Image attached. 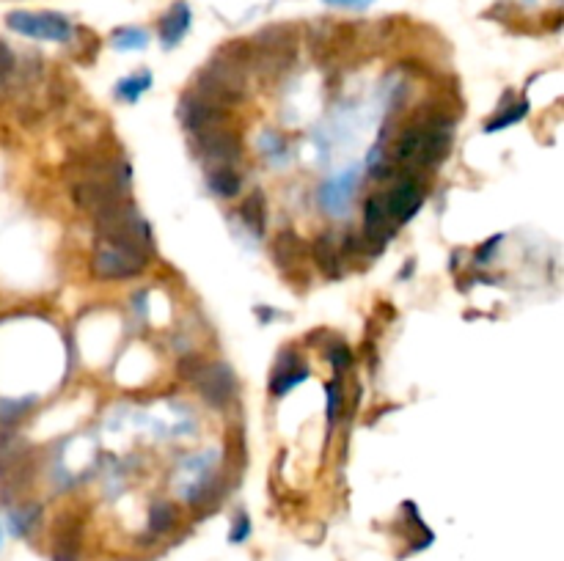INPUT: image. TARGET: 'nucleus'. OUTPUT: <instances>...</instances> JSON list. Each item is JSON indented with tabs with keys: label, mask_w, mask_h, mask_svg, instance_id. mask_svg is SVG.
<instances>
[{
	"label": "nucleus",
	"mask_w": 564,
	"mask_h": 561,
	"mask_svg": "<svg viewBox=\"0 0 564 561\" xmlns=\"http://www.w3.org/2000/svg\"><path fill=\"white\" fill-rule=\"evenodd\" d=\"M240 218H243V223L248 226V229L254 231V234H265V229H267V201H265V196L256 190L254 196H248L240 204Z\"/></svg>",
	"instance_id": "17"
},
{
	"label": "nucleus",
	"mask_w": 564,
	"mask_h": 561,
	"mask_svg": "<svg viewBox=\"0 0 564 561\" xmlns=\"http://www.w3.org/2000/svg\"><path fill=\"white\" fill-rule=\"evenodd\" d=\"M111 44L116 50H144L149 44V36L141 28H119L111 33Z\"/></svg>",
	"instance_id": "23"
},
{
	"label": "nucleus",
	"mask_w": 564,
	"mask_h": 561,
	"mask_svg": "<svg viewBox=\"0 0 564 561\" xmlns=\"http://www.w3.org/2000/svg\"><path fill=\"white\" fill-rule=\"evenodd\" d=\"M190 22H193V14H190V6L188 3H174L171 11H168L163 22H160V42L163 47H177L182 39H185V33L190 31Z\"/></svg>",
	"instance_id": "12"
},
{
	"label": "nucleus",
	"mask_w": 564,
	"mask_h": 561,
	"mask_svg": "<svg viewBox=\"0 0 564 561\" xmlns=\"http://www.w3.org/2000/svg\"><path fill=\"white\" fill-rule=\"evenodd\" d=\"M199 388L201 399L212 407H226L237 394V380L226 363H201L199 374L190 380Z\"/></svg>",
	"instance_id": "6"
},
{
	"label": "nucleus",
	"mask_w": 564,
	"mask_h": 561,
	"mask_svg": "<svg viewBox=\"0 0 564 561\" xmlns=\"http://www.w3.org/2000/svg\"><path fill=\"white\" fill-rule=\"evenodd\" d=\"M328 361L333 363V369H336V372H344V369H350V366H353V352H350L347 344L336 341V344L328 347Z\"/></svg>",
	"instance_id": "26"
},
{
	"label": "nucleus",
	"mask_w": 564,
	"mask_h": 561,
	"mask_svg": "<svg viewBox=\"0 0 564 561\" xmlns=\"http://www.w3.org/2000/svg\"><path fill=\"white\" fill-rule=\"evenodd\" d=\"M39 506L31 504V506H20V509H14L12 515H9V520H12V531L17 534V537H25L31 528L36 526V520H39Z\"/></svg>",
	"instance_id": "25"
},
{
	"label": "nucleus",
	"mask_w": 564,
	"mask_h": 561,
	"mask_svg": "<svg viewBox=\"0 0 564 561\" xmlns=\"http://www.w3.org/2000/svg\"><path fill=\"white\" fill-rule=\"evenodd\" d=\"M207 187H210L215 196L234 198L243 190V176H240V171L234 165H218V168H210Z\"/></svg>",
	"instance_id": "15"
},
{
	"label": "nucleus",
	"mask_w": 564,
	"mask_h": 561,
	"mask_svg": "<svg viewBox=\"0 0 564 561\" xmlns=\"http://www.w3.org/2000/svg\"><path fill=\"white\" fill-rule=\"evenodd\" d=\"M80 520L64 517L56 526V539H53V559L56 561H78L80 556Z\"/></svg>",
	"instance_id": "13"
},
{
	"label": "nucleus",
	"mask_w": 564,
	"mask_h": 561,
	"mask_svg": "<svg viewBox=\"0 0 564 561\" xmlns=\"http://www.w3.org/2000/svg\"><path fill=\"white\" fill-rule=\"evenodd\" d=\"M152 88V75L149 72H138V75H130L119 80V86H116V97L124 99V102H138L144 91Z\"/></svg>",
	"instance_id": "21"
},
{
	"label": "nucleus",
	"mask_w": 564,
	"mask_h": 561,
	"mask_svg": "<svg viewBox=\"0 0 564 561\" xmlns=\"http://www.w3.org/2000/svg\"><path fill=\"white\" fill-rule=\"evenodd\" d=\"M17 77V55L6 42H0V94L9 91Z\"/></svg>",
	"instance_id": "24"
},
{
	"label": "nucleus",
	"mask_w": 564,
	"mask_h": 561,
	"mask_svg": "<svg viewBox=\"0 0 564 561\" xmlns=\"http://www.w3.org/2000/svg\"><path fill=\"white\" fill-rule=\"evenodd\" d=\"M353 185H355V171H350L347 179L339 176V179H333L331 185L322 187L320 201L325 204V207L331 209V212H339L342 207H347V198H350V190H353Z\"/></svg>",
	"instance_id": "18"
},
{
	"label": "nucleus",
	"mask_w": 564,
	"mask_h": 561,
	"mask_svg": "<svg viewBox=\"0 0 564 561\" xmlns=\"http://www.w3.org/2000/svg\"><path fill=\"white\" fill-rule=\"evenodd\" d=\"M529 113V102L526 99H515L512 105H501V113H496L493 119L485 124V132H496V130H507L515 121H520Z\"/></svg>",
	"instance_id": "19"
},
{
	"label": "nucleus",
	"mask_w": 564,
	"mask_h": 561,
	"mask_svg": "<svg viewBox=\"0 0 564 561\" xmlns=\"http://www.w3.org/2000/svg\"><path fill=\"white\" fill-rule=\"evenodd\" d=\"M309 377V366L300 361V355L295 350H284L276 358L273 366V377H270V391L276 396L289 394L295 385H300Z\"/></svg>",
	"instance_id": "11"
},
{
	"label": "nucleus",
	"mask_w": 564,
	"mask_h": 561,
	"mask_svg": "<svg viewBox=\"0 0 564 561\" xmlns=\"http://www.w3.org/2000/svg\"><path fill=\"white\" fill-rule=\"evenodd\" d=\"M452 149V121L443 116H427L399 135L394 146V163L435 168L449 157Z\"/></svg>",
	"instance_id": "1"
},
{
	"label": "nucleus",
	"mask_w": 564,
	"mask_h": 561,
	"mask_svg": "<svg viewBox=\"0 0 564 561\" xmlns=\"http://www.w3.org/2000/svg\"><path fill=\"white\" fill-rule=\"evenodd\" d=\"M179 121L188 132H204L212 130V127H223L229 121V110L215 105L210 99L199 97L196 91L193 94H185L182 97V105H179Z\"/></svg>",
	"instance_id": "8"
},
{
	"label": "nucleus",
	"mask_w": 564,
	"mask_h": 561,
	"mask_svg": "<svg viewBox=\"0 0 564 561\" xmlns=\"http://www.w3.org/2000/svg\"><path fill=\"white\" fill-rule=\"evenodd\" d=\"M36 405V396H25V399H0V424H17L23 421Z\"/></svg>",
	"instance_id": "22"
},
{
	"label": "nucleus",
	"mask_w": 564,
	"mask_h": 561,
	"mask_svg": "<svg viewBox=\"0 0 564 561\" xmlns=\"http://www.w3.org/2000/svg\"><path fill=\"white\" fill-rule=\"evenodd\" d=\"M193 154L199 157L201 163H207L210 168L218 165H234L243 157V143L226 127H212V130L196 132L193 135Z\"/></svg>",
	"instance_id": "5"
},
{
	"label": "nucleus",
	"mask_w": 564,
	"mask_h": 561,
	"mask_svg": "<svg viewBox=\"0 0 564 561\" xmlns=\"http://www.w3.org/2000/svg\"><path fill=\"white\" fill-rule=\"evenodd\" d=\"M248 534H251V520H248V515H240L237 520H234L232 534H229V542L240 545V542H245V539H248Z\"/></svg>",
	"instance_id": "28"
},
{
	"label": "nucleus",
	"mask_w": 564,
	"mask_h": 561,
	"mask_svg": "<svg viewBox=\"0 0 564 561\" xmlns=\"http://www.w3.org/2000/svg\"><path fill=\"white\" fill-rule=\"evenodd\" d=\"M177 520V506L168 504V501H155L152 509H149V528H152L155 534H168L171 528L177 526Z\"/></svg>",
	"instance_id": "20"
},
{
	"label": "nucleus",
	"mask_w": 564,
	"mask_h": 561,
	"mask_svg": "<svg viewBox=\"0 0 564 561\" xmlns=\"http://www.w3.org/2000/svg\"><path fill=\"white\" fill-rule=\"evenodd\" d=\"M303 242H300L298 234H292V231H284V234H278L276 242H273V256H276V264L289 273L292 267H298L300 259H303Z\"/></svg>",
	"instance_id": "16"
},
{
	"label": "nucleus",
	"mask_w": 564,
	"mask_h": 561,
	"mask_svg": "<svg viewBox=\"0 0 564 561\" xmlns=\"http://www.w3.org/2000/svg\"><path fill=\"white\" fill-rule=\"evenodd\" d=\"M383 204H386L388 218L394 220V226L408 223L424 204V187L416 176H405V179H399L388 196H383Z\"/></svg>",
	"instance_id": "9"
},
{
	"label": "nucleus",
	"mask_w": 564,
	"mask_h": 561,
	"mask_svg": "<svg viewBox=\"0 0 564 561\" xmlns=\"http://www.w3.org/2000/svg\"><path fill=\"white\" fill-rule=\"evenodd\" d=\"M94 220H97V234H100L102 242L122 245V248L146 253V256L155 253L152 226L146 223L144 215L130 201H119L116 207L105 209Z\"/></svg>",
	"instance_id": "2"
},
{
	"label": "nucleus",
	"mask_w": 564,
	"mask_h": 561,
	"mask_svg": "<svg viewBox=\"0 0 564 561\" xmlns=\"http://www.w3.org/2000/svg\"><path fill=\"white\" fill-rule=\"evenodd\" d=\"M498 245H501V234H493V237H490V240H487L485 245H482V248L476 251V262H479V264L490 262V256H493V251H496Z\"/></svg>",
	"instance_id": "29"
},
{
	"label": "nucleus",
	"mask_w": 564,
	"mask_h": 561,
	"mask_svg": "<svg viewBox=\"0 0 564 561\" xmlns=\"http://www.w3.org/2000/svg\"><path fill=\"white\" fill-rule=\"evenodd\" d=\"M328 3H333V6H347V9H364L372 0H328Z\"/></svg>",
	"instance_id": "30"
},
{
	"label": "nucleus",
	"mask_w": 564,
	"mask_h": 561,
	"mask_svg": "<svg viewBox=\"0 0 564 561\" xmlns=\"http://www.w3.org/2000/svg\"><path fill=\"white\" fill-rule=\"evenodd\" d=\"M6 25L20 36L42 39V42H69L75 31L64 14H53V11H12L6 17Z\"/></svg>",
	"instance_id": "3"
},
{
	"label": "nucleus",
	"mask_w": 564,
	"mask_h": 561,
	"mask_svg": "<svg viewBox=\"0 0 564 561\" xmlns=\"http://www.w3.org/2000/svg\"><path fill=\"white\" fill-rule=\"evenodd\" d=\"M311 253H314L317 267H320L328 278H339V275H342V251H339V242L333 240V234H320V237L314 240V245H311Z\"/></svg>",
	"instance_id": "14"
},
{
	"label": "nucleus",
	"mask_w": 564,
	"mask_h": 561,
	"mask_svg": "<svg viewBox=\"0 0 564 561\" xmlns=\"http://www.w3.org/2000/svg\"><path fill=\"white\" fill-rule=\"evenodd\" d=\"M152 256L146 253L130 251V248H122V245H111V242H102L100 248L94 251V259H91V270L97 278H105V281H119V278H135L146 270Z\"/></svg>",
	"instance_id": "4"
},
{
	"label": "nucleus",
	"mask_w": 564,
	"mask_h": 561,
	"mask_svg": "<svg viewBox=\"0 0 564 561\" xmlns=\"http://www.w3.org/2000/svg\"><path fill=\"white\" fill-rule=\"evenodd\" d=\"M394 220L388 218L383 196H372L364 204V248L366 253H380L394 237Z\"/></svg>",
	"instance_id": "10"
},
{
	"label": "nucleus",
	"mask_w": 564,
	"mask_h": 561,
	"mask_svg": "<svg viewBox=\"0 0 564 561\" xmlns=\"http://www.w3.org/2000/svg\"><path fill=\"white\" fill-rule=\"evenodd\" d=\"M339 407H342V380H331L328 383V424L336 421Z\"/></svg>",
	"instance_id": "27"
},
{
	"label": "nucleus",
	"mask_w": 564,
	"mask_h": 561,
	"mask_svg": "<svg viewBox=\"0 0 564 561\" xmlns=\"http://www.w3.org/2000/svg\"><path fill=\"white\" fill-rule=\"evenodd\" d=\"M72 196H75V204L80 209H86L89 215L97 218L100 212L124 201V187L116 185L108 176H86V179H80L78 185L72 187Z\"/></svg>",
	"instance_id": "7"
}]
</instances>
